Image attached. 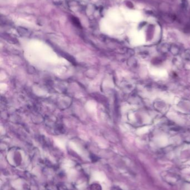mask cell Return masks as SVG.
I'll return each instance as SVG.
<instances>
[{"instance_id":"obj_1","label":"cell","mask_w":190,"mask_h":190,"mask_svg":"<svg viewBox=\"0 0 190 190\" xmlns=\"http://www.w3.org/2000/svg\"><path fill=\"white\" fill-rule=\"evenodd\" d=\"M90 190H102V187L100 184H93L90 186Z\"/></svg>"}]
</instances>
